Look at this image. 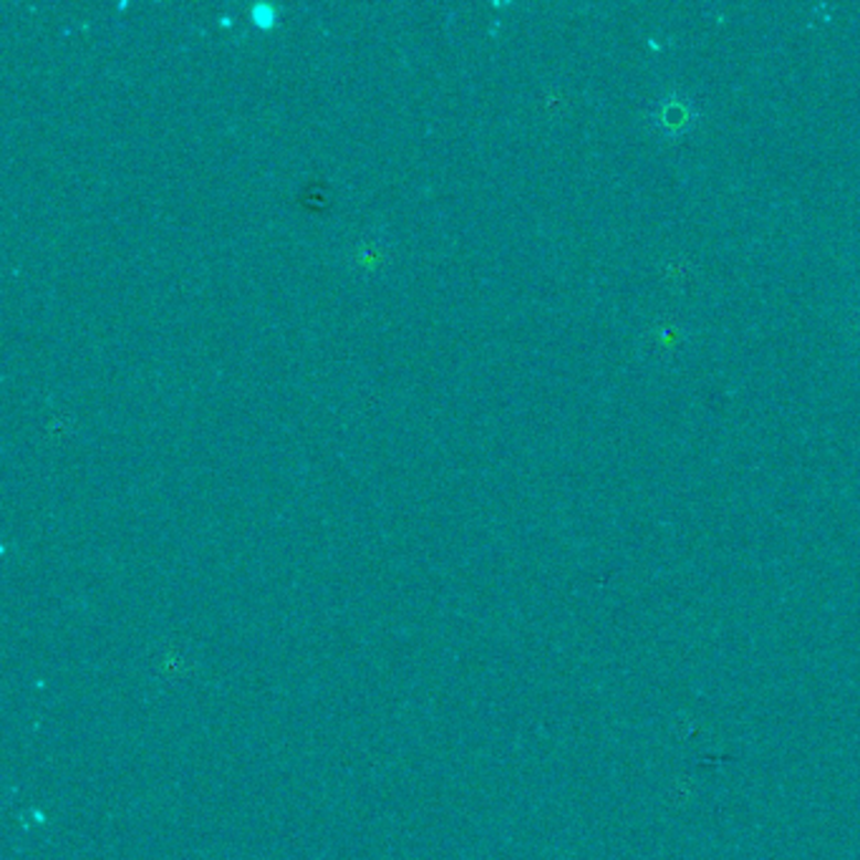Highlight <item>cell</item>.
Segmentation results:
<instances>
[{
    "instance_id": "6da1fadb",
    "label": "cell",
    "mask_w": 860,
    "mask_h": 860,
    "mask_svg": "<svg viewBox=\"0 0 860 860\" xmlns=\"http://www.w3.org/2000/svg\"><path fill=\"white\" fill-rule=\"evenodd\" d=\"M691 790H694V785H691V779H689V777H684V775L677 777V779H673V783H671V793H669L671 803H677V805L689 803V800H691Z\"/></svg>"
}]
</instances>
